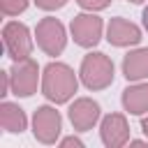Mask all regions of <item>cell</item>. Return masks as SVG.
I'll use <instances>...</instances> for the list:
<instances>
[{"mask_svg": "<svg viewBox=\"0 0 148 148\" xmlns=\"http://www.w3.org/2000/svg\"><path fill=\"white\" fill-rule=\"evenodd\" d=\"M79 72H74L67 62L60 60H51L44 69H42V95L51 102V104H67L74 99L76 90H79Z\"/></svg>", "mask_w": 148, "mask_h": 148, "instance_id": "cell-1", "label": "cell"}, {"mask_svg": "<svg viewBox=\"0 0 148 148\" xmlns=\"http://www.w3.org/2000/svg\"><path fill=\"white\" fill-rule=\"evenodd\" d=\"M79 79H81L83 88H88L90 92L106 90L116 79V65L106 53L90 51L83 56V60L79 65Z\"/></svg>", "mask_w": 148, "mask_h": 148, "instance_id": "cell-2", "label": "cell"}, {"mask_svg": "<svg viewBox=\"0 0 148 148\" xmlns=\"http://www.w3.org/2000/svg\"><path fill=\"white\" fill-rule=\"evenodd\" d=\"M9 83L14 97H32L37 88H42V69L37 60L32 56L23 60H14V65L9 67Z\"/></svg>", "mask_w": 148, "mask_h": 148, "instance_id": "cell-3", "label": "cell"}, {"mask_svg": "<svg viewBox=\"0 0 148 148\" xmlns=\"http://www.w3.org/2000/svg\"><path fill=\"white\" fill-rule=\"evenodd\" d=\"M106 32L104 18L97 16V12H81L69 21V37L81 49H95Z\"/></svg>", "mask_w": 148, "mask_h": 148, "instance_id": "cell-4", "label": "cell"}, {"mask_svg": "<svg viewBox=\"0 0 148 148\" xmlns=\"http://www.w3.org/2000/svg\"><path fill=\"white\" fill-rule=\"evenodd\" d=\"M67 39H69V35H67V28L62 25L60 18H56V16H44V18L37 21V25H35V42H37V46H39L46 56L58 58V56L65 51Z\"/></svg>", "mask_w": 148, "mask_h": 148, "instance_id": "cell-5", "label": "cell"}, {"mask_svg": "<svg viewBox=\"0 0 148 148\" xmlns=\"http://www.w3.org/2000/svg\"><path fill=\"white\" fill-rule=\"evenodd\" d=\"M2 46H5V53L12 58V60H23V58H30L32 56V49H35V32H30V28L21 21H7L2 25Z\"/></svg>", "mask_w": 148, "mask_h": 148, "instance_id": "cell-6", "label": "cell"}, {"mask_svg": "<svg viewBox=\"0 0 148 148\" xmlns=\"http://www.w3.org/2000/svg\"><path fill=\"white\" fill-rule=\"evenodd\" d=\"M30 127H32L35 141H39L44 146H53L60 141V134H62V116H60V111H56V106L42 104L35 109Z\"/></svg>", "mask_w": 148, "mask_h": 148, "instance_id": "cell-7", "label": "cell"}, {"mask_svg": "<svg viewBox=\"0 0 148 148\" xmlns=\"http://www.w3.org/2000/svg\"><path fill=\"white\" fill-rule=\"evenodd\" d=\"M67 118H69L74 132H88V130H92V127L99 125V120H102V106L92 97H76L69 104V109H67Z\"/></svg>", "mask_w": 148, "mask_h": 148, "instance_id": "cell-8", "label": "cell"}, {"mask_svg": "<svg viewBox=\"0 0 148 148\" xmlns=\"http://www.w3.org/2000/svg\"><path fill=\"white\" fill-rule=\"evenodd\" d=\"M99 139L106 148H123L130 143L132 139V130L130 123L125 118V113H106L99 120Z\"/></svg>", "mask_w": 148, "mask_h": 148, "instance_id": "cell-9", "label": "cell"}, {"mask_svg": "<svg viewBox=\"0 0 148 148\" xmlns=\"http://www.w3.org/2000/svg\"><path fill=\"white\" fill-rule=\"evenodd\" d=\"M104 37L116 49H130V46H139V42L143 39V32L134 21L123 18V16H113L106 23Z\"/></svg>", "mask_w": 148, "mask_h": 148, "instance_id": "cell-10", "label": "cell"}, {"mask_svg": "<svg viewBox=\"0 0 148 148\" xmlns=\"http://www.w3.org/2000/svg\"><path fill=\"white\" fill-rule=\"evenodd\" d=\"M120 104L125 113L130 116H146L148 113V81L130 83L120 95Z\"/></svg>", "mask_w": 148, "mask_h": 148, "instance_id": "cell-11", "label": "cell"}, {"mask_svg": "<svg viewBox=\"0 0 148 148\" xmlns=\"http://www.w3.org/2000/svg\"><path fill=\"white\" fill-rule=\"evenodd\" d=\"M123 76L127 83L134 81H148V46H136L123 58Z\"/></svg>", "mask_w": 148, "mask_h": 148, "instance_id": "cell-12", "label": "cell"}, {"mask_svg": "<svg viewBox=\"0 0 148 148\" xmlns=\"http://www.w3.org/2000/svg\"><path fill=\"white\" fill-rule=\"evenodd\" d=\"M0 127L7 134H23L28 130V116L16 102H0Z\"/></svg>", "mask_w": 148, "mask_h": 148, "instance_id": "cell-13", "label": "cell"}, {"mask_svg": "<svg viewBox=\"0 0 148 148\" xmlns=\"http://www.w3.org/2000/svg\"><path fill=\"white\" fill-rule=\"evenodd\" d=\"M28 5H30V0H0V12H2V16L12 18V16L23 14L28 9Z\"/></svg>", "mask_w": 148, "mask_h": 148, "instance_id": "cell-14", "label": "cell"}, {"mask_svg": "<svg viewBox=\"0 0 148 148\" xmlns=\"http://www.w3.org/2000/svg\"><path fill=\"white\" fill-rule=\"evenodd\" d=\"M83 12H102V9H106L113 0H74Z\"/></svg>", "mask_w": 148, "mask_h": 148, "instance_id": "cell-15", "label": "cell"}, {"mask_svg": "<svg viewBox=\"0 0 148 148\" xmlns=\"http://www.w3.org/2000/svg\"><path fill=\"white\" fill-rule=\"evenodd\" d=\"M32 2H35V7L42 9V12H58V9H62L69 0H32Z\"/></svg>", "mask_w": 148, "mask_h": 148, "instance_id": "cell-16", "label": "cell"}, {"mask_svg": "<svg viewBox=\"0 0 148 148\" xmlns=\"http://www.w3.org/2000/svg\"><path fill=\"white\" fill-rule=\"evenodd\" d=\"M58 143H60L62 148H72V146H74V148H83V146H86V143H83V139H79L76 134H69V136H62V139H60Z\"/></svg>", "mask_w": 148, "mask_h": 148, "instance_id": "cell-17", "label": "cell"}, {"mask_svg": "<svg viewBox=\"0 0 148 148\" xmlns=\"http://www.w3.org/2000/svg\"><path fill=\"white\" fill-rule=\"evenodd\" d=\"M141 21H143V30L148 32V2H146V7H143V12H141Z\"/></svg>", "mask_w": 148, "mask_h": 148, "instance_id": "cell-18", "label": "cell"}, {"mask_svg": "<svg viewBox=\"0 0 148 148\" xmlns=\"http://www.w3.org/2000/svg\"><path fill=\"white\" fill-rule=\"evenodd\" d=\"M141 132H143V136L148 139V116H141Z\"/></svg>", "mask_w": 148, "mask_h": 148, "instance_id": "cell-19", "label": "cell"}, {"mask_svg": "<svg viewBox=\"0 0 148 148\" xmlns=\"http://www.w3.org/2000/svg\"><path fill=\"white\" fill-rule=\"evenodd\" d=\"M127 2H132V5H143V2H148V0H127Z\"/></svg>", "mask_w": 148, "mask_h": 148, "instance_id": "cell-20", "label": "cell"}]
</instances>
